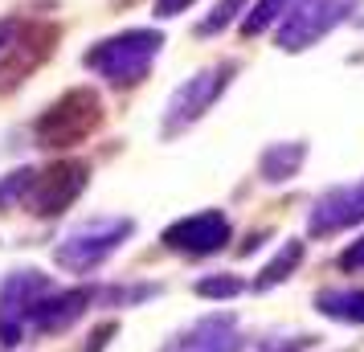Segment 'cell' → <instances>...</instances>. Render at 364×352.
Segmentation results:
<instances>
[{"label":"cell","instance_id":"obj_1","mask_svg":"<svg viewBox=\"0 0 364 352\" xmlns=\"http://www.w3.org/2000/svg\"><path fill=\"white\" fill-rule=\"evenodd\" d=\"M160 50H164V33L160 29H127V33H115L107 41H95L82 53V66L111 86H135L148 78V70L160 58Z\"/></svg>","mask_w":364,"mask_h":352},{"label":"cell","instance_id":"obj_2","mask_svg":"<svg viewBox=\"0 0 364 352\" xmlns=\"http://www.w3.org/2000/svg\"><path fill=\"white\" fill-rule=\"evenodd\" d=\"M99 127H102V95L95 86H74L33 119V139L37 148L62 151L90 139Z\"/></svg>","mask_w":364,"mask_h":352},{"label":"cell","instance_id":"obj_3","mask_svg":"<svg viewBox=\"0 0 364 352\" xmlns=\"http://www.w3.org/2000/svg\"><path fill=\"white\" fill-rule=\"evenodd\" d=\"M132 234H135L132 218H90L82 225H74L53 246V262L62 270H70V274H90V270H99Z\"/></svg>","mask_w":364,"mask_h":352},{"label":"cell","instance_id":"obj_4","mask_svg":"<svg viewBox=\"0 0 364 352\" xmlns=\"http://www.w3.org/2000/svg\"><path fill=\"white\" fill-rule=\"evenodd\" d=\"M233 74H237V66H233V62H217V66H205V70H197L193 78H184V82L172 90V99L164 102L160 135H164V139H172V135L188 132L197 119L209 115V111H213V102L225 95V86H230Z\"/></svg>","mask_w":364,"mask_h":352},{"label":"cell","instance_id":"obj_5","mask_svg":"<svg viewBox=\"0 0 364 352\" xmlns=\"http://www.w3.org/2000/svg\"><path fill=\"white\" fill-rule=\"evenodd\" d=\"M62 41V25L58 21H21L17 37L0 53V95H13L46 66Z\"/></svg>","mask_w":364,"mask_h":352},{"label":"cell","instance_id":"obj_6","mask_svg":"<svg viewBox=\"0 0 364 352\" xmlns=\"http://www.w3.org/2000/svg\"><path fill=\"white\" fill-rule=\"evenodd\" d=\"M356 9H360V0H295L291 13L279 21L274 41L282 53H303L315 41H323L331 29H340Z\"/></svg>","mask_w":364,"mask_h":352},{"label":"cell","instance_id":"obj_7","mask_svg":"<svg viewBox=\"0 0 364 352\" xmlns=\"http://www.w3.org/2000/svg\"><path fill=\"white\" fill-rule=\"evenodd\" d=\"M86 181H90V164H86V160H70V156L66 160H53V164L33 172V185L25 193L21 209L33 213V218H41V221L62 218L70 205L82 197Z\"/></svg>","mask_w":364,"mask_h":352},{"label":"cell","instance_id":"obj_8","mask_svg":"<svg viewBox=\"0 0 364 352\" xmlns=\"http://www.w3.org/2000/svg\"><path fill=\"white\" fill-rule=\"evenodd\" d=\"M50 291H53V279L33 267H17L0 279V348H17L25 328H29L37 299L50 295Z\"/></svg>","mask_w":364,"mask_h":352},{"label":"cell","instance_id":"obj_9","mask_svg":"<svg viewBox=\"0 0 364 352\" xmlns=\"http://www.w3.org/2000/svg\"><path fill=\"white\" fill-rule=\"evenodd\" d=\"M230 238H233V225L221 209H200V213H188V218L160 230L164 250L184 254V258H213V254L230 246Z\"/></svg>","mask_w":364,"mask_h":352},{"label":"cell","instance_id":"obj_10","mask_svg":"<svg viewBox=\"0 0 364 352\" xmlns=\"http://www.w3.org/2000/svg\"><path fill=\"white\" fill-rule=\"evenodd\" d=\"M364 221V176L352 185H336L328 193H319L307 213V234L311 238H331L340 230H352Z\"/></svg>","mask_w":364,"mask_h":352},{"label":"cell","instance_id":"obj_11","mask_svg":"<svg viewBox=\"0 0 364 352\" xmlns=\"http://www.w3.org/2000/svg\"><path fill=\"white\" fill-rule=\"evenodd\" d=\"M160 352H242V336H237V319L225 311L200 316L197 324H188L184 332H176Z\"/></svg>","mask_w":364,"mask_h":352},{"label":"cell","instance_id":"obj_12","mask_svg":"<svg viewBox=\"0 0 364 352\" xmlns=\"http://www.w3.org/2000/svg\"><path fill=\"white\" fill-rule=\"evenodd\" d=\"M95 303H99V287H70V291L53 287L50 295L37 299L29 328H37V332H66L70 324H78Z\"/></svg>","mask_w":364,"mask_h":352},{"label":"cell","instance_id":"obj_13","mask_svg":"<svg viewBox=\"0 0 364 352\" xmlns=\"http://www.w3.org/2000/svg\"><path fill=\"white\" fill-rule=\"evenodd\" d=\"M307 160V144L303 139H282V144H266L258 156V172L266 185H287L291 176H299V168Z\"/></svg>","mask_w":364,"mask_h":352},{"label":"cell","instance_id":"obj_14","mask_svg":"<svg viewBox=\"0 0 364 352\" xmlns=\"http://www.w3.org/2000/svg\"><path fill=\"white\" fill-rule=\"evenodd\" d=\"M315 311L336 324H364V287H331L315 291Z\"/></svg>","mask_w":364,"mask_h":352},{"label":"cell","instance_id":"obj_15","mask_svg":"<svg viewBox=\"0 0 364 352\" xmlns=\"http://www.w3.org/2000/svg\"><path fill=\"white\" fill-rule=\"evenodd\" d=\"M303 258H307V246H303L299 238L282 242V250L274 254V258H270L262 270H258V279H254V291H274V287H282L299 267H303Z\"/></svg>","mask_w":364,"mask_h":352},{"label":"cell","instance_id":"obj_16","mask_svg":"<svg viewBox=\"0 0 364 352\" xmlns=\"http://www.w3.org/2000/svg\"><path fill=\"white\" fill-rule=\"evenodd\" d=\"M291 4H295V0H258L246 17H242V37H258V33H266V29H274V25L291 13Z\"/></svg>","mask_w":364,"mask_h":352},{"label":"cell","instance_id":"obj_17","mask_svg":"<svg viewBox=\"0 0 364 352\" xmlns=\"http://www.w3.org/2000/svg\"><path fill=\"white\" fill-rule=\"evenodd\" d=\"M33 172L37 168H17V172L0 176V213H4V209H17V205L25 201V193L33 185Z\"/></svg>","mask_w":364,"mask_h":352},{"label":"cell","instance_id":"obj_18","mask_svg":"<svg viewBox=\"0 0 364 352\" xmlns=\"http://www.w3.org/2000/svg\"><path fill=\"white\" fill-rule=\"evenodd\" d=\"M193 291H197L200 299H233V295L246 291V283L237 274H205V279L193 283Z\"/></svg>","mask_w":364,"mask_h":352},{"label":"cell","instance_id":"obj_19","mask_svg":"<svg viewBox=\"0 0 364 352\" xmlns=\"http://www.w3.org/2000/svg\"><path fill=\"white\" fill-rule=\"evenodd\" d=\"M242 9H246V0H217L213 13H209V17H205V21L197 25V37H213V33H221L225 25H233V17H237Z\"/></svg>","mask_w":364,"mask_h":352},{"label":"cell","instance_id":"obj_20","mask_svg":"<svg viewBox=\"0 0 364 352\" xmlns=\"http://www.w3.org/2000/svg\"><path fill=\"white\" fill-rule=\"evenodd\" d=\"M336 267L348 270V274H364V238H356V242L336 258Z\"/></svg>","mask_w":364,"mask_h":352},{"label":"cell","instance_id":"obj_21","mask_svg":"<svg viewBox=\"0 0 364 352\" xmlns=\"http://www.w3.org/2000/svg\"><path fill=\"white\" fill-rule=\"evenodd\" d=\"M197 0H156V13L151 17L156 21H172V17H181V13H188Z\"/></svg>","mask_w":364,"mask_h":352},{"label":"cell","instance_id":"obj_22","mask_svg":"<svg viewBox=\"0 0 364 352\" xmlns=\"http://www.w3.org/2000/svg\"><path fill=\"white\" fill-rule=\"evenodd\" d=\"M115 319H107V324H102V328H95V332H90V344H86V352H102L107 348V344H111V336H115Z\"/></svg>","mask_w":364,"mask_h":352},{"label":"cell","instance_id":"obj_23","mask_svg":"<svg viewBox=\"0 0 364 352\" xmlns=\"http://www.w3.org/2000/svg\"><path fill=\"white\" fill-rule=\"evenodd\" d=\"M17 29H21V17H0V53H4V46L17 37Z\"/></svg>","mask_w":364,"mask_h":352},{"label":"cell","instance_id":"obj_24","mask_svg":"<svg viewBox=\"0 0 364 352\" xmlns=\"http://www.w3.org/2000/svg\"><path fill=\"white\" fill-rule=\"evenodd\" d=\"M115 9H132V4H139V0H111Z\"/></svg>","mask_w":364,"mask_h":352}]
</instances>
